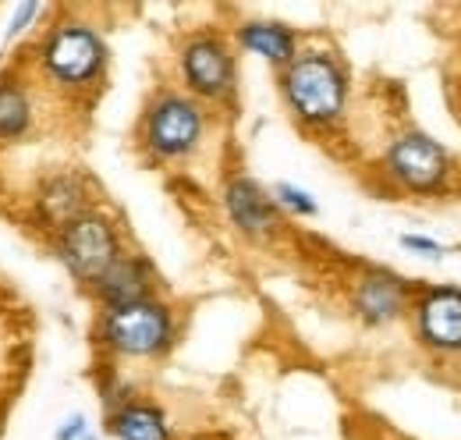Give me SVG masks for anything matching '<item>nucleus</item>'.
Segmentation results:
<instances>
[{
  "label": "nucleus",
  "mask_w": 461,
  "mask_h": 440,
  "mask_svg": "<svg viewBox=\"0 0 461 440\" xmlns=\"http://www.w3.org/2000/svg\"><path fill=\"white\" fill-rule=\"evenodd\" d=\"M281 93L288 110L305 128H330L345 117L348 75L338 57L327 50L294 54L281 71Z\"/></svg>",
  "instance_id": "1"
},
{
  "label": "nucleus",
  "mask_w": 461,
  "mask_h": 440,
  "mask_svg": "<svg viewBox=\"0 0 461 440\" xmlns=\"http://www.w3.org/2000/svg\"><path fill=\"white\" fill-rule=\"evenodd\" d=\"M384 174L411 196H437L451 181V153L426 132H404L384 153Z\"/></svg>",
  "instance_id": "4"
},
{
  "label": "nucleus",
  "mask_w": 461,
  "mask_h": 440,
  "mask_svg": "<svg viewBox=\"0 0 461 440\" xmlns=\"http://www.w3.org/2000/svg\"><path fill=\"white\" fill-rule=\"evenodd\" d=\"M18 11H22V22H11V29H7V40H14V36H18L22 29H25V22L40 14V4H22Z\"/></svg>",
  "instance_id": "19"
},
{
  "label": "nucleus",
  "mask_w": 461,
  "mask_h": 440,
  "mask_svg": "<svg viewBox=\"0 0 461 440\" xmlns=\"http://www.w3.org/2000/svg\"><path fill=\"white\" fill-rule=\"evenodd\" d=\"M100 337L104 344L128 355V359H153L164 355L174 341V316L171 309L157 298H142V302H128L104 313L100 324Z\"/></svg>",
  "instance_id": "2"
},
{
  "label": "nucleus",
  "mask_w": 461,
  "mask_h": 440,
  "mask_svg": "<svg viewBox=\"0 0 461 440\" xmlns=\"http://www.w3.org/2000/svg\"><path fill=\"white\" fill-rule=\"evenodd\" d=\"M274 203H277V210H288L294 217H316V199L305 192V188H298V185H291V181H281V185H274Z\"/></svg>",
  "instance_id": "16"
},
{
  "label": "nucleus",
  "mask_w": 461,
  "mask_h": 440,
  "mask_svg": "<svg viewBox=\"0 0 461 440\" xmlns=\"http://www.w3.org/2000/svg\"><path fill=\"white\" fill-rule=\"evenodd\" d=\"M415 337L437 355H461V288L433 284L411 298Z\"/></svg>",
  "instance_id": "7"
},
{
  "label": "nucleus",
  "mask_w": 461,
  "mask_h": 440,
  "mask_svg": "<svg viewBox=\"0 0 461 440\" xmlns=\"http://www.w3.org/2000/svg\"><path fill=\"white\" fill-rule=\"evenodd\" d=\"M411 298H415L411 284L384 267L366 270L351 284V309L366 327H387V324L402 320L411 309Z\"/></svg>",
  "instance_id": "9"
},
{
  "label": "nucleus",
  "mask_w": 461,
  "mask_h": 440,
  "mask_svg": "<svg viewBox=\"0 0 461 440\" xmlns=\"http://www.w3.org/2000/svg\"><path fill=\"white\" fill-rule=\"evenodd\" d=\"M181 78L199 100H228L234 93V54L221 36H195L181 50Z\"/></svg>",
  "instance_id": "8"
},
{
  "label": "nucleus",
  "mask_w": 461,
  "mask_h": 440,
  "mask_svg": "<svg viewBox=\"0 0 461 440\" xmlns=\"http://www.w3.org/2000/svg\"><path fill=\"white\" fill-rule=\"evenodd\" d=\"M86 437V416H71L58 430V440H82Z\"/></svg>",
  "instance_id": "18"
},
{
  "label": "nucleus",
  "mask_w": 461,
  "mask_h": 440,
  "mask_svg": "<svg viewBox=\"0 0 461 440\" xmlns=\"http://www.w3.org/2000/svg\"><path fill=\"white\" fill-rule=\"evenodd\" d=\"M93 288H96V295H100V302L107 309L153 298V267L142 256H124L121 252V260Z\"/></svg>",
  "instance_id": "11"
},
{
  "label": "nucleus",
  "mask_w": 461,
  "mask_h": 440,
  "mask_svg": "<svg viewBox=\"0 0 461 440\" xmlns=\"http://www.w3.org/2000/svg\"><path fill=\"white\" fill-rule=\"evenodd\" d=\"M238 47L245 54H256L285 68L298 54V36H294V29L281 25V22H245L238 29Z\"/></svg>",
  "instance_id": "12"
},
{
  "label": "nucleus",
  "mask_w": 461,
  "mask_h": 440,
  "mask_svg": "<svg viewBox=\"0 0 461 440\" xmlns=\"http://www.w3.org/2000/svg\"><path fill=\"white\" fill-rule=\"evenodd\" d=\"M29 117H32V104H29L25 89L14 78H0V142L25 135Z\"/></svg>",
  "instance_id": "15"
},
{
  "label": "nucleus",
  "mask_w": 461,
  "mask_h": 440,
  "mask_svg": "<svg viewBox=\"0 0 461 440\" xmlns=\"http://www.w3.org/2000/svg\"><path fill=\"white\" fill-rule=\"evenodd\" d=\"M206 132V110L192 96L164 93L142 121V142L157 160H185L199 150Z\"/></svg>",
  "instance_id": "5"
},
{
  "label": "nucleus",
  "mask_w": 461,
  "mask_h": 440,
  "mask_svg": "<svg viewBox=\"0 0 461 440\" xmlns=\"http://www.w3.org/2000/svg\"><path fill=\"white\" fill-rule=\"evenodd\" d=\"M402 249L415 252V256H426V260H440L444 256V245L426 238V234H402Z\"/></svg>",
  "instance_id": "17"
},
{
  "label": "nucleus",
  "mask_w": 461,
  "mask_h": 440,
  "mask_svg": "<svg viewBox=\"0 0 461 440\" xmlns=\"http://www.w3.org/2000/svg\"><path fill=\"white\" fill-rule=\"evenodd\" d=\"M107 426L117 440H171L167 416L157 405H142V401H124L111 412Z\"/></svg>",
  "instance_id": "14"
},
{
  "label": "nucleus",
  "mask_w": 461,
  "mask_h": 440,
  "mask_svg": "<svg viewBox=\"0 0 461 440\" xmlns=\"http://www.w3.org/2000/svg\"><path fill=\"white\" fill-rule=\"evenodd\" d=\"M43 71L64 89H89L104 78L107 43L96 29L82 22H64L43 40Z\"/></svg>",
  "instance_id": "3"
},
{
  "label": "nucleus",
  "mask_w": 461,
  "mask_h": 440,
  "mask_svg": "<svg viewBox=\"0 0 461 440\" xmlns=\"http://www.w3.org/2000/svg\"><path fill=\"white\" fill-rule=\"evenodd\" d=\"M58 252L64 267L82 284H96L121 260L114 224L100 214H86L58 234Z\"/></svg>",
  "instance_id": "6"
},
{
  "label": "nucleus",
  "mask_w": 461,
  "mask_h": 440,
  "mask_svg": "<svg viewBox=\"0 0 461 440\" xmlns=\"http://www.w3.org/2000/svg\"><path fill=\"white\" fill-rule=\"evenodd\" d=\"M89 206H86V192L82 185L71 178V174H60V178H50L40 192V217L47 220L54 231H64L68 224H75L78 217H86Z\"/></svg>",
  "instance_id": "13"
},
{
  "label": "nucleus",
  "mask_w": 461,
  "mask_h": 440,
  "mask_svg": "<svg viewBox=\"0 0 461 440\" xmlns=\"http://www.w3.org/2000/svg\"><path fill=\"white\" fill-rule=\"evenodd\" d=\"M224 206H228V217L238 231L252 234V238H263V234H274L277 224H281V214H277V203L274 196L245 178V174H234L228 185H224Z\"/></svg>",
  "instance_id": "10"
}]
</instances>
